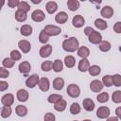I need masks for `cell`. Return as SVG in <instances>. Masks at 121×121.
I'll return each mask as SVG.
<instances>
[{
    "instance_id": "1",
    "label": "cell",
    "mask_w": 121,
    "mask_h": 121,
    "mask_svg": "<svg viewBox=\"0 0 121 121\" xmlns=\"http://www.w3.org/2000/svg\"><path fill=\"white\" fill-rule=\"evenodd\" d=\"M78 47H79V43L76 37H70L62 42V48L66 52L78 51Z\"/></svg>"
},
{
    "instance_id": "2",
    "label": "cell",
    "mask_w": 121,
    "mask_h": 121,
    "mask_svg": "<svg viewBox=\"0 0 121 121\" xmlns=\"http://www.w3.org/2000/svg\"><path fill=\"white\" fill-rule=\"evenodd\" d=\"M43 31L50 37V36H58L61 33V28L60 26L54 25H46L43 27Z\"/></svg>"
},
{
    "instance_id": "3",
    "label": "cell",
    "mask_w": 121,
    "mask_h": 121,
    "mask_svg": "<svg viewBox=\"0 0 121 121\" xmlns=\"http://www.w3.org/2000/svg\"><path fill=\"white\" fill-rule=\"evenodd\" d=\"M66 93L67 95L70 96V97H73V98H77L80 95V88L78 85L77 84H69L67 86V89H66Z\"/></svg>"
},
{
    "instance_id": "4",
    "label": "cell",
    "mask_w": 121,
    "mask_h": 121,
    "mask_svg": "<svg viewBox=\"0 0 121 121\" xmlns=\"http://www.w3.org/2000/svg\"><path fill=\"white\" fill-rule=\"evenodd\" d=\"M88 40L91 43L93 44H99L103 40H102V35L100 32L96 31V30H94L88 37Z\"/></svg>"
},
{
    "instance_id": "5",
    "label": "cell",
    "mask_w": 121,
    "mask_h": 121,
    "mask_svg": "<svg viewBox=\"0 0 121 121\" xmlns=\"http://www.w3.org/2000/svg\"><path fill=\"white\" fill-rule=\"evenodd\" d=\"M39 81H40L39 76H38L37 74H33V75L29 76V77L26 78V87L32 89V88L36 87V86L39 84Z\"/></svg>"
},
{
    "instance_id": "6",
    "label": "cell",
    "mask_w": 121,
    "mask_h": 121,
    "mask_svg": "<svg viewBox=\"0 0 121 121\" xmlns=\"http://www.w3.org/2000/svg\"><path fill=\"white\" fill-rule=\"evenodd\" d=\"M52 50H53V47H52V45L51 44H48V43H46V44H44V45H43L41 48H40V51H39V55H40V57H42V58H48L50 55H51V53H52Z\"/></svg>"
},
{
    "instance_id": "7",
    "label": "cell",
    "mask_w": 121,
    "mask_h": 121,
    "mask_svg": "<svg viewBox=\"0 0 121 121\" xmlns=\"http://www.w3.org/2000/svg\"><path fill=\"white\" fill-rule=\"evenodd\" d=\"M103 88H104V85H103L102 81H100L98 79H94L90 83V89L94 93H100L103 90Z\"/></svg>"
},
{
    "instance_id": "8",
    "label": "cell",
    "mask_w": 121,
    "mask_h": 121,
    "mask_svg": "<svg viewBox=\"0 0 121 121\" xmlns=\"http://www.w3.org/2000/svg\"><path fill=\"white\" fill-rule=\"evenodd\" d=\"M111 113V111L108 107L106 106H100L97 110H96V116L100 119H104V118H108L109 115Z\"/></svg>"
},
{
    "instance_id": "9",
    "label": "cell",
    "mask_w": 121,
    "mask_h": 121,
    "mask_svg": "<svg viewBox=\"0 0 121 121\" xmlns=\"http://www.w3.org/2000/svg\"><path fill=\"white\" fill-rule=\"evenodd\" d=\"M31 19L34 22H43L45 19V14L42 9H35L32 13H31Z\"/></svg>"
},
{
    "instance_id": "10",
    "label": "cell",
    "mask_w": 121,
    "mask_h": 121,
    "mask_svg": "<svg viewBox=\"0 0 121 121\" xmlns=\"http://www.w3.org/2000/svg\"><path fill=\"white\" fill-rule=\"evenodd\" d=\"M18 47H19V49H20L23 53L26 54V53H28V52L30 51V49H31V43H30L27 40L23 39V40H20V41L18 42Z\"/></svg>"
},
{
    "instance_id": "11",
    "label": "cell",
    "mask_w": 121,
    "mask_h": 121,
    "mask_svg": "<svg viewBox=\"0 0 121 121\" xmlns=\"http://www.w3.org/2000/svg\"><path fill=\"white\" fill-rule=\"evenodd\" d=\"M85 24V19L81 15H75L72 19V25L76 28H80L84 26Z\"/></svg>"
},
{
    "instance_id": "12",
    "label": "cell",
    "mask_w": 121,
    "mask_h": 121,
    "mask_svg": "<svg viewBox=\"0 0 121 121\" xmlns=\"http://www.w3.org/2000/svg\"><path fill=\"white\" fill-rule=\"evenodd\" d=\"M100 15L103 17V18H106V19H110L112 17L113 15V9L111 7V6H104L101 10H100Z\"/></svg>"
},
{
    "instance_id": "13",
    "label": "cell",
    "mask_w": 121,
    "mask_h": 121,
    "mask_svg": "<svg viewBox=\"0 0 121 121\" xmlns=\"http://www.w3.org/2000/svg\"><path fill=\"white\" fill-rule=\"evenodd\" d=\"M18 70H19V72H20L21 74H23V75H27V74L30 72V70H31V65H30V63H29L27 60L22 61V62L19 64V66H18Z\"/></svg>"
},
{
    "instance_id": "14",
    "label": "cell",
    "mask_w": 121,
    "mask_h": 121,
    "mask_svg": "<svg viewBox=\"0 0 121 121\" xmlns=\"http://www.w3.org/2000/svg\"><path fill=\"white\" fill-rule=\"evenodd\" d=\"M1 103L3 106H11L14 103V95L12 94H6L1 97Z\"/></svg>"
},
{
    "instance_id": "15",
    "label": "cell",
    "mask_w": 121,
    "mask_h": 121,
    "mask_svg": "<svg viewBox=\"0 0 121 121\" xmlns=\"http://www.w3.org/2000/svg\"><path fill=\"white\" fill-rule=\"evenodd\" d=\"M40 90L42 92H47L49 90V87H50V81L47 78L43 77V78H40V81H39V84H38Z\"/></svg>"
},
{
    "instance_id": "16",
    "label": "cell",
    "mask_w": 121,
    "mask_h": 121,
    "mask_svg": "<svg viewBox=\"0 0 121 121\" xmlns=\"http://www.w3.org/2000/svg\"><path fill=\"white\" fill-rule=\"evenodd\" d=\"M55 21L58 24H65L68 21V14L65 11H60L55 15Z\"/></svg>"
},
{
    "instance_id": "17",
    "label": "cell",
    "mask_w": 121,
    "mask_h": 121,
    "mask_svg": "<svg viewBox=\"0 0 121 121\" xmlns=\"http://www.w3.org/2000/svg\"><path fill=\"white\" fill-rule=\"evenodd\" d=\"M28 96H29V94L25 89H19L17 91V93H16V97H17V99L20 102H26V101H27Z\"/></svg>"
},
{
    "instance_id": "18",
    "label": "cell",
    "mask_w": 121,
    "mask_h": 121,
    "mask_svg": "<svg viewBox=\"0 0 121 121\" xmlns=\"http://www.w3.org/2000/svg\"><path fill=\"white\" fill-rule=\"evenodd\" d=\"M90 62L87 59H81L79 61H78V71L80 72H87L90 68Z\"/></svg>"
},
{
    "instance_id": "19",
    "label": "cell",
    "mask_w": 121,
    "mask_h": 121,
    "mask_svg": "<svg viewBox=\"0 0 121 121\" xmlns=\"http://www.w3.org/2000/svg\"><path fill=\"white\" fill-rule=\"evenodd\" d=\"M83 109L87 112H93L95 109V102L91 98H84L82 101Z\"/></svg>"
},
{
    "instance_id": "20",
    "label": "cell",
    "mask_w": 121,
    "mask_h": 121,
    "mask_svg": "<svg viewBox=\"0 0 121 121\" xmlns=\"http://www.w3.org/2000/svg\"><path fill=\"white\" fill-rule=\"evenodd\" d=\"M45 9H46L47 13H49V14L55 13L57 11V9H58L57 2H55V1H48L46 3V5H45Z\"/></svg>"
},
{
    "instance_id": "21",
    "label": "cell",
    "mask_w": 121,
    "mask_h": 121,
    "mask_svg": "<svg viewBox=\"0 0 121 121\" xmlns=\"http://www.w3.org/2000/svg\"><path fill=\"white\" fill-rule=\"evenodd\" d=\"M32 31H33L32 26H31L30 25H27V24L23 25V26H21V28H20V33H21L23 36H25V37L30 36V35L32 34Z\"/></svg>"
},
{
    "instance_id": "22",
    "label": "cell",
    "mask_w": 121,
    "mask_h": 121,
    "mask_svg": "<svg viewBox=\"0 0 121 121\" xmlns=\"http://www.w3.org/2000/svg\"><path fill=\"white\" fill-rule=\"evenodd\" d=\"M77 53H78V56H79L81 59H87L90 56V50L86 46H79Z\"/></svg>"
},
{
    "instance_id": "23",
    "label": "cell",
    "mask_w": 121,
    "mask_h": 121,
    "mask_svg": "<svg viewBox=\"0 0 121 121\" xmlns=\"http://www.w3.org/2000/svg\"><path fill=\"white\" fill-rule=\"evenodd\" d=\"M53 88L57 91H60L63 88L64 86V79L62 78H56L54 80H53Z\"/></svg>"
},
{
    "instance_id": "24",
    "label": "cell",
    "mask_w": 121,
    "mask_h": 121,
    "mask_svg": "<svg viewBox=\"0 0 121 121\" xmlns=\"http://www.w3.org/2000/svg\"><path fill=\"white\" fill-rule=\"evenodd\" d=\"M95 26L100 30H104L108 27V24L107 22L104 20V19H101V18H98V19H95Z\"/></svg>"
},
{
    "instance_id": "25",
    "label": "cell",
    "mask_w": 121,
    "mask_h": 121,
    "mask_svg": "<svg viewBox=\"0 0 121 121\" xmlns=\"http://www.w3.org/2000/svg\"><path fill=\"white\" fill-rule=\"evenodd\" d=\"M76 64V59L74 56L72 55H67L65 58H64V65L68 68H72L74 67Z\"/></svg>"
},
{
    "instance_id": "26",
    "label": "cell",
    "mask_w": 121,
    "mask_h": 121,
    "mask_svg": "<svg viewBox=\"0 0 121 121\" xmlns=\"http://www.w3.org/2000/svg\"><path fill=\"white\" fill-rule=\"evenodd\" d=\"M66 107H67V102L63 98L60 99V101H58L56 104H54V109L57 112H63L66 109Z\"/></svg>"
},
{
    "instance_id": "27",
    "label": "cell",
    "mask_w": 121,
    "mask_h": 121,
    "mask_svg": "<svg viewBox=\"0 0 121 121\" xmlns=\"http://www.w3.org/2000/svg\"><path fill=\"white\" fill-rule=\"evenodd\" d=\"M15 112H16V114L18 116L24 117V116H26L27 114V108L26 106H24V105H18L15 108Z\"/></svg>"
},
{
    "instance_id": "28",
    "label": "cell",
    "mask_w": 121,
    "mask_h": 121,
    "mask_svg": "<svg viewBox=\"0 0 121 121\" xmlns=\"http://www.w3.org/2000/svg\"><path fill=\"white\" fill-rule=\"evenodd\" d=\"M79 6H80V3L78 0H68L67 1V7H68V9L71 11L78 10V8H79Z\"/></svg>"
},
{
    "instance_id": "29",
    "label": "cell",
    "mask_w": 121,
    "mask_h": 121,
    "mask_svg": "<svg viewBox=\"0 0 121 121\" xmlns=\"http://www.w3.org/2000/svg\"><path fill=\"white\" fill-rule=\"evenodd\" d=\"M14 17L15 19L18 21V22H25L26 20V12H25L24 10H21V9H17L15 14H14Z\"/></svg>"
},
{
    "instance_id": "30",
    "label": "cell",
    "mask_w": 121,
    "mask_h": 121,
    "mask_svg": "<svg viewBox=\"0 0 121 121\" xmlns=\"http://www.w3.org/2000/svg\"><path fill=\"white\" fill-rule=\"evenodd\" d=\"M62 69H63V62L59 59L55 60L53 61V70L56 73H60L62 71Z\"/></svg>"
},
{
    "instance_id": "31",
    "label": "cell",
    "mask_w": 121,
    "mask_h": 121,
    "mask_svg": "<svg viewBox=\"0 0 121 121\" xmlns=\"http://www.w3.org/2000/svg\"><path fill=\"white\" fill-rule=\"evenodd\" d=\"M98 47H99L100 51H102V52H108V51L111 50L112 44H111V43L108 42V41H102V42L98 44Z\"/></svg>"
},
{
    "instance_id": "32",
    "label": "cell",
    "mask_w": 121,
    "mask_h": 121,
    "mask_svg": "<svg viewBox=\"0 0 121 121\" xmlns=\"http://www.w3.org/2000/svg\"><path fill=\"white\" fill-rule=\"evenodd\" d=\"M88 72H89V74H90L91 76L95 77V76H98V75L101 73V68H100V66L94 64V65H91V66H90Z\"/></svg>"
},
{
    "instance_id": "33",
    "label": "cell",
    "mask_w": 121,
    "mask_h": 121,
    "mask_svg": "<svg viewBox=\"0 0 121 121\" xmlns=\"http://www.w3.org/2000/svg\"><path fill=\"white\" fill-rule=\"evenodd\" d=\"M62 95H59V94H51L48 97H47V101L51 104H56L58 101H60V99H62Z\"/></svg>"
},
{
    "instance_id": "34",
    "label": "cell",
    "mask_w": 121,
    "mask_h": 121,
    "mask_svg": "<svg viewBox=\"0 0 121 121\" xmlns=\"http://www.w3.org/2000/svg\"><path fill=\"white\" fill-rule=\"evenodd\" d=\"M12 112V109L10 106H3L1 109V116L3 118H8L10 116Z\"/></svg>"
},
{
    "instance_id": "35",
    "label": "cell",
    "mask_w": 121,
    "mask_h": 121,
    "mask_svg": "<svg viewBox=\"0 0 121 121\" xmlns=\"http://www.w3.org/2000/svg\"><path fill=\"white\" fill-rule=\"evenodd\" d=\"M41 68L43 72H49L50 70L53 69V62L51 60H44L41 64Z\"/></svg>"
},
{
    "instance_id": "36",
    "label": "cell",
    "mask_w": 121,
    "mask_h": 121,
    "mask_svg": "<svg viewBox=\"0 0 121 121\" xmlns=\"http://www.w3.org/2000/svg\"><path fill=\"white\" fill-rule=\"evenodd\" d=\"M102 83L106 87H111L113 85L112 83V75H105L102 78Z\"/></svg>"
},
{
    "instance_id": "37",
    "label": "cell",
    "mask_w": 121,
    "mask_h": 121,
    "mask_svg": "<svg viewBox=\"0 0 121 121\" xmlns=\"http://www.w3.org/2000/svg\"><path fill=\"white\" fill-rule=\"evenodd\" d=\"M96 100L99 102V103H105L109 100V94L107 92H102L100 94L97 95L96 96Z\"/></svg>"
},
{
    "instance_id": "38",
    "label": "cell",
    "mask_w": 121,
    "mask_h": 121,
    "mask_svg": "<svg viewBox=\"0 0 121 121\" xmlns=\"http://www.w3.org/2000/svg\"><path fill=\"white\" fill-rule=\"evenodd\" d=\"M14 64H15V61H14L12 59H10V58H5V59L2 60V65H3V67L8 68V69L13 67Z\"/></svg>"
},
{
    "instance_id": "39",
    "label": "cell",
    "mask_w": 121,
    "mask_h": 121,
    "mask_svg": "<svg viewBox=\"0 0 121 121\" xmlns=\"http://www.w3.org/2000/svg\"><path fill=\"white\" fill-rule=\"evenodd\" d=\"M80 111H81V107L79 106L78 103L74 102V103L71 104V106H70V113H72V114H78V113L80 112Z\"/></svg>"
},
{
    "instance_id": "40",
    "label": "cell",
    "mask_w": 121,
    "mask_h": 121,
    "mask_svg": "<svg viewBox=\"0 0 121 121\" xmlns=\"http://www.w3.org/2000/svg\"><path fill=\"white\" fill-rule=\"evenodd\" d=\"M112 100L113 103H121V91L120 90H116L112 93Z\"/></svg>"
},
{
    "instance_id": "41",
    "label": "cell",
    "mask_w": 121,
    "mask_h": 121,
    "mask_svg": "<svg viewBox=\"0 0 121 121\" xmlns=\"http://www.w3.org/2000/svg\"><path fill=\"white\" fill-rule=\"evenodd\" d=\"M49 41V36L43 31V29L40 32L39 34V42L41 43H43V44H46V43Z\"/></svg>"
},
{
    "instance_id": "42",
    "label": "cell",
    "mask_w": 121,
    "mask_h": 121,
    "mask_svg": "<svg viewBox=\"0 0 121 121\" xmlns=\"http://www.w3.org/2000/svg\"><path fill=\"white\" fill-rule=\"evenodd\" d=\"M9 58L12 59L14 61H17V60H21V58H22V54H21V52H20L19 50L13 49V50H11V52H10V57H9Z\"/></svg>"
},
{
    "instance_id": "43",
    "label": "cell",
    "mask_w": 121,
    "mask_h": 121,
    "mask_svg": "<svg viewBox=\"0 0 121 121\" xmlns=\"http://www.w3.org/2000/svg\"><path fill=\"white\" fill-rule=\"evenodd\" d=\"M18 9H21V10H24L25 12H27L30 9V6L26 1H20V4L18 6Z\"/></svg>"
},
{
    "instance_id": "44",
    "label": "cell",
    "mask_w": 121,
    "mask_h": 121,
    "mask_svg": "<svg viewBox=\"0 0 121 121\" xmlns=\"http://www.w3.org/2000/svg\"><path fill=\"white\" fill-rule=\"evenodd\" d=\"M112 83L115 87H120L121 86V75L114 74L112 76Z\"/></svg>"
},
{
    "instance_id": "45",
    "label": "cell",
    "mask_w": 121,
    "mask_h": 121,
    "mask_svg": "<svg viewBox=\"0 0 121 121\" xmlns=\"http://www.w3.org/2000/svg\"><path fill=\"white\" fill-rule=\"evenodd\" d=\"M9 76V71L5 67H0V78H7Z\"/></svg>"
},
{
    "instance_id": "46",
    "label": "cell",
    "mask_w": 121,
    "mask_h": 121,
    "mask_svg": "<svg viewBox=\"0 0 121 121\" xmlns=\"http://www.w3.org/2000/svg\"><path fill=\"white\" fill-rule=\"evenodd\" d=\"M44 121H56V116L52 112H46L43 116Z\"/></svg>"
},
{
    "instance_id": "47",
    "label": "cell",
    "mask_w": 121,
    "mask_h": 121,
    "mask_svg": "<svg viewBox=\"0 0 121 121\" xmlns=\"http://www.w3.org/2000/svg\"><path fill=\"white\" fill-rule=\"evenodd\" d=\"M19 4H20L19 0H9L8 1V6L9 8H18Z\"/></svg>"
},
{
    "instance_id": "48",
    "label": "cell",
    "mask_w": 121,
    "mask_h": 121,
    "mask_svg": "<svg viewBox=\"0 0 121 121\" xmlns=\"http://www.w3.org/2000/svg\"><path fill=\"white\" fill-rule=\"evenodd\" d=\"M113 31L115 33H117V34H121V22L120 21H118V22H116L114 24V26H113Z\"/></svg>"
},
{
    "instance_id": "49",
    "label": "cell",
    "mask_w": 121,
    "mask_h": 121,
    "mask_svg": "<svg viewBox=\"0 0 121 121\" xmlns=\"http://www.w3.org/2000/svg\"><path fill=\"white\" fill-rule=\"evenodd\" d=\"M8 88H9L8 82H6V81H4V80H1V81H0V91H1V92H4V91H6Z\"/></svg>"
},
{
    "instance_id": "50",
    "label": "cell",
    "mask_w": 121,
    "mask_h": 121,
    "mask_svg": "<svg viewBox=\"0 0 121 121\" xmlns=\"http://www.w3.org/2000/svg\"><path fill=\"white\" fill-rule=\"evenodd\" d=\"M94 30H95V29H94L93 27H91V26H86V27L84 28V33H85L86 36L89 37V35H90Z\"/></svg>"
},
{
    "instance_id": "51",
    "label": "cell",
    "mask_w": 121,
    "mask_h": 121,
    "mask_svg": "<svg viewBox=\"0 0 121 121\" xmlns=\"http://www.w3.org/2000/svg\"><path fill=\"white\" fill-rule=\"evenodd\" d=\"M115 114H116V117L119 120H121V106L120 107H117L115 109Z\"/></svg>"
},
{
    "instance_id": "52",
    "label": "cell",
    "mask_w": 121,
    "mask_h": 121,
    "mask_svg": "<svg viewBox=\"0 0 121 121\" xmlns=\"http://www.w3.org/2000/svg\"><path fill=\"white\" fill-rule=\"evenodd\" d=\"M107 121H119V119L116 116H110L107 118Z\"/></svg>"
},
{
    "instance_id": "53",
    "label": "cell",
    "mask_w": 121,
    "mask_h": 121,
    "mask_svg": "<svg viewBox=\"0 0 121 121\" xmlns=\"http://www.w3.org/2000/svg\"><path fill=\"white\" fill-rule=\"evenodd\" d=\"M31 2H32V3H34V4H40L42 1H41V0H39V1H34V0H32Z\"/></svg>"
},
{
    "instance_id": "54",
    "label": "cell",
    "mask_w": 121,
    "mask_h": 121,
    "mask_svg": "<svg viewBox=\"0 0 121 121\" xmlns=\"http://www.w3.org/2000/svg\"><path fill=\"white\" fill-rule=\"evenodd\" d=\"M83 121H92V120H90V119H84Z\"/></svg>"
},
{
    "instance_id": "55",
    "label": "cell",
    "mask_w": 121,
    "mask_h": 121,
    "mask_svg": "<svg viewBox=\"0 0 121 121\" xmlns=\"http://www.w3.org/2000/svg\"><path fill=\"white\" fill-rule=\"evenodd\" d=\"M73 121H77V120H73Z\"/></svg>"
}]
</instances>
